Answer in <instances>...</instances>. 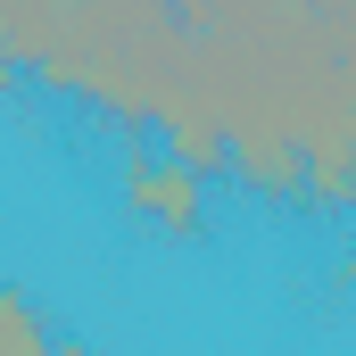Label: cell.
Returning a JSON list of instances; mask_svg holds the SVG:
<instances>
[{
	"instance_id": "5b68a950",
	"label": "cell",
	"mask_w": 356,
	"mask_h": 356,
	"mask_svg": "<svg viewBox=\"0 0 356 356\" xmlns=\"http://www.w3.org/2000/svg\"><path fill=\"white\" fill-rule=\"evenodd\" d=\"M0 356H67L58 348V323H50L17 282H0Z\"/></svg>"
},
{
	"instance_id": "7a4b0ae2",
	"label": "cell",
	"mask_w": 356,
	"mask_h": 356,
	"mask_svg": "<svg viewBox=\"0 0 356 356\" xmlns=\"http://www.w3.org/2000/svg\"><path fill=\"white\" fill-rule=\"evenodd\" d=\"M33 83L99 108L124 133H149L191 83V50L166 0H67L58 50L42 58Z\"/></svg>"
},
{
	"instance_id": "277c9868",
	"label": "cell",
	"mask_w": 356,
	"mask_h": 356,
	"mask_svg": "<svg viewBox=\"0 0 356 356\" xmlns=\"http://www.w3.org/2000/svg\"><path fill=\"white\" fill-rule=\"evenodd\" d=\"M58 25H67V0H0V67L42 75V58L58 50Z\"/></svg>"
},
{
	"instance_id": "3957f363",
	"label": "cell",
	"mask_w": 356,
	"mask_h": 356,
	"mask_svg": "<svg viewBox=\"0 0 356 356\" xmlns=\"http://www.w3.org/2000/svg\"><path fill=\"white\" fill-rule=\"evenodd\" d=\"M124 207L149 224V232H166V241H191L199 224H207V182L175 166L158 141H141L133 133V149H124Z\"/></svg>"
},
{
	"instance_id": "6da1fadb",
	"label": "cell",
	"mask_w": 356,
	"mask_h": 356,
	"mask_svg": "<svg viewBox=\"0 0 356 356\" xmlns=\"http://www.w3.org/2000/svg\"><path fill=\"white\" fill-rule=\"evenodd\" d=\"M224 124V175L266 207L356 191V0H166Z\"/></svg>"
}]
</instances>
